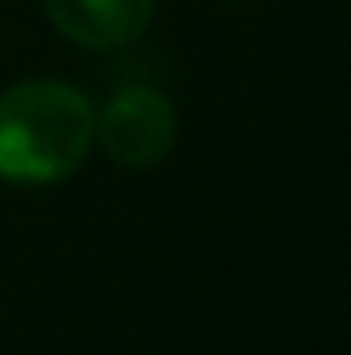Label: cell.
Returning a JSON list of instances; mask_svg holds the SVG:
<instances>
[{
  "instance_id": "obj_3",
  "label": "cell",
  "mask_w": 351,
  "mask_h": 355,
  "mask_svg": "<svg viewBox=\"0 0 351 355\" xmlns=\"http://www.w3.org/2000/svg\"><path fill=\"white\" fill-rule=\"evenodd\" d=\"M50 25L83 50L132 46L157 12V0H42Z\"/></svg>"
},
{
  "instance_id": "obj_2",
  "label": "cell",
  "mask_w": 351,
  "mask_h": 355,
  "mask_svg": "<svg viewBox=\"0 0 351 355\" xmlns=\"http://www.w3.org/2000/svg\"><path fill=\"white\" fill-rule=\"evenodd\" d=\"M95 145L120 170H153L178 145V107L162 87L128 83L95 107Z\"/></svg>"
},
{
  "instance_id": "obj_1",
  "label": "cell",
  "mask_w": 351,
  "mask_h": 355,
  "mask_svg": "<svg viewBox=\"0 0 351 355\" xmlns=\"http://www.w3.org/2000/svg\"><path fill=\"white\" fill-rule=\"evenodd\" d=\"M95 149V103L62 79H21L0 91V182L58 186Z\"/></svg>"
}]
</instances>
